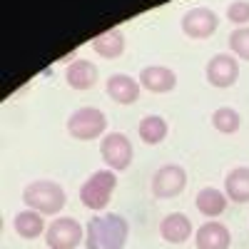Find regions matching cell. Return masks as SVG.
<instances>
[{"instance_id":"6da1fadb","label":"cell","mask_w":249,"mask_h":249,"mask_svg":"<svg viewBox=\"0 0 249 249\" xmlns=\"http://www.w3.org/2000/svg\"><path fill=\"white\" fill-rule=\"evenodd\" d=\"M127 237V219L115 212H100L85 224V249H124Z\"/></svg>"},{"instance_id":"7a4b0ae2","label":"cell","mask_w":249,"mask_h":249,"mask_svg":"<svg viewBox=\"0 0 249 249\" xmlns=\"http://www.w3.org/2000/svg\"><path fill=\"white\" fill-rule=\"evenodd\" d=\"M23 202L28 210H35L40 214H50L55 217L68 202L65 187L55 179H35L23 190Z\"/></svg>"},{"instance_id":"3957f363","label":"cell","mask_w":249,"mask_h":249,"mask_svg":"<svg viewBox=\"0 0 249 249\" xmlns=\"http://www.w3.org/2000/svg\"><path fill=\"white\" fill-rule=\"evenodd\" d=\"M117 190V172L115 170H97L92 172L80 187V202L88 207V210H105L110 204L112 195Z\"/></svg>"},{"instance_id":"277c9868","label":"cell","mask_w":249,"mask_h":249,"mask_svg":"<svg viewBox=\"0 0 249 249\" xmlns=\"http://www.w3.org/2000/svg\"><path fill=\"white\" fill-rule=\"evenodd\" d=\"M68 132L70 137L80 140V142H92L97 137L107 135V115L100 107H80L68 117Z\"/></svg>"},{"instance_id":"5b68a950","label":"cell","mask_w":249,"mask_h":249,"mask_svg":"<svg viewBox=\"0 0 249 249\" xmlns=\"http://www.w3.org/2000/svg\"><path fill=\"white\" fill-rule=\"evenodd\" d=\"M85 242V227L75 217H55L45 230V244L50 249H77Z\"/></svg>"},{"instance_id":"8992f818","label":"cell","mask_w":249,"mask_h":249,"mask_svg":"<svg viewBox=\"0 0 249 249\" xmlns=\"http://www.w3.org/2000/svg\"><path fill=\"white\" fill-rule=\"evenodd\" d=\"M100 152H102V162L107 164V170H115V172H124L135 157L132 142L124 132H107L100 142Z\"/></svg>"},{"instance_id":"52a82bcc","label":"cell","mask_w":249,"mask_h":249,"mask_svg":"<svg viewBox=\"0 0 249 249\" xmlns=\"http://www.w3.org/2000/svg\"><path fill=\"white\" fill-rule=\"evenodd\" d=\"M179 28L187 37H192V40H207V37H212L217 33L219 18L212 8L197 5V8L184 10V15L179 20Z\"/></svg>"},{"instance_id":"ba28073f","label":"cell","mask_w":249,"mask_h":249,"mask_svg":"<svg viewBox=\"0 0 249 249\" xmlns=\"http://www.w3.org/2000/svg\"><path fill=\"white\" fill-rule=\"evenodd\" d=\"M204 75H207V82L212 88L227 90L239 80V60L232 53H217L204 65Z\"/></svg>"},{"instance_id":"9c48e42d","label":"cell","mask_w":249,"mask_h":249,"mask_svg":"<svg viewBox=\"0 0 249 249\" xmlns=\"http://www.w3.org/2000/svg\"><path fill=\"white\" fill-rule=\"evenodd\" d=\"M187 187V170L182 164H162L152 175V195L160 199H172L184 192Z\"/></svg>"},{"instance_id":"30bf717a","label":"cell","mask_w":249,"mask_h":249,"mask_svg":"<svg viewBox=\"0 0 249 249\" xmlns=\"http://www.w3.org/2000/svg\"><path fill=\"white\" fill-rule=\"evenodd\" d=\"M140 85L147 92L167 95L177 88V75L167 65H147V68L140 70Z\"/></svg>"},{"instance_id":"8fae6325","label":"cell","mask_w":249,"mask_h":249,"mask_svg":"<svg viewBox=\"0 0 249 249\" xmlns=\"http://www.w3.org/2000/svg\"><path fill=\"white\" fill-rule=\"evenodd\" d=\"M140 80H135L132 75H124V72H115L107 77L105 82V90L110 95L112 102H117V105H135V102L140 100Z\"/></svg>"},{"instance_id":"7c38bea8","label":"cell","mask_w":249,"mask_h":249,"mask_svg":"<svg viewBox=\"0 0 249 249\" xmlns=\"http://www.w3.org/2000/svg\"><path fill=\"white\" fill-rule=\"evenodd\" d=\"M65 82L72 90H80V92L95 88V82H97V65L92 60H85V57L72 60L70 65L65 68Z\"/></svg>"},{"instance_id":"4fadbf2b","label":"cell","mask_w":249,"mask_h":249,"mask_svg":"<svg viewBox=\"0 0 249 249\" xmlns=\"http://www.w3.org/2000/svg\"><path fill=\"white\" fill-rule=\"evenodd\" d=\"M195 244H197V249H230L232 234H230V230H227L222 222L210 219V222H204L197 230Z\"/></svg>"},{"instance_id":"5bb4252c","label":"cell","mask_w":249,"mask_h":249,"mask_svg":"<svg viewBox=\"0 0 249 249\" xmlns=\"http://www.w3.org/2000/svg\"><path fill=\"white\" fill-rule=\"evenodd\" d=\"M192 230H195L192 219L182 212H172L167 217H162V222H160V234L170 244H184L192 237Z\"/></svg>"},{"instance_id":"9a60e30c","label":"cell","mask_w":249,"mask_h":249,"mask_svg":"<svg viewBox=\"0 0 249 249\" xmlns=\"http://www.w3.org/2000/svg\"><path fill=\"white\" fill-rule=\"evenodd\" d=\"M124 33L120 28H112V30H105L102 35L92 37V43L90 48L100 55V57H105V60H115V57H122L124 55Z\"/></svg>"},{"instance_id":"2e32d148","label":"cell","mask_w":249,"mask_h":249,"mask_svg":"<svg viewBox=\"0 0 249 249\" xmlns=\"http://www.w3.org/2000/svg\"><path fill=\"white\" fill-rule=\"evenodd\" d=\"M227 202H230V197H227L222 190H217V187H204V190H199L197 197H195L197 210L210 219L227 212Z\"/></svg>"},{"instance_id":"e0dca14e","label":"cell","mask_w":249,"mask_h":249,"mask_svg":"<svg viewBox=\"0 0 249 249\" xmlns=\"http://www.w3.org/2000/svg\"><path fill=\"white\" fill-rule=\"evenodd\" d=\"M224 195L237 204L249 202V167H234L224 177Z\"/></svg>"},{"instance_id":"ac0fdd59","label":"cell","mask_w":249,"mask_h":249,"mask_svg":"<svg viewBox=\"0 0 249 249\" xmlns=\"http://www.w3.org/2000/svg\"><path fill=\"white\" fill-rule=\"evenodd\" d=\"M13 227H15L18 237H23V239H37L40 234H45V230H48L43 214L35 212V210L18 212L15 219H13Z\"/></svg>"},{"instance_id":"d6986e66","label":"cell","mask_w":249,"mask_h":249,"mask_svg":"<svg viewBox=\"0 0 249 249\" xmlns=\"http://www.w3.org/2000/svg\"><path fill=\"white\" fill-rule=\"evenodd\" d=\"M167 132H170V124H167V120H164L162 115H147V117H142L140 124H137V135H140V140L144 144L164 142Z\"/></svg>"},{"instance_id":"ffe728a7","label":"cell","mask_w":249,"mask_h":249,"mask_svg":"<svg viewBox=\"0 0 249 249\" xmlns=\"http://www.w3.org/2000/svg\"><path fill=\"white\" fill-rule=\"evenodd\" d=\"M212 127L222 135H234L242 127V115L234 107H219L212 112Z\"/></svg>"},{"instance_id":"44dd1931","label":"cell","mask_w":249,"mask_h":249,"mask_svg":"<svg viewBox=\"0 0 249 249\" xmlns=\"http://www.w3.org/2000/svg\"><path fill=\"white\" fill-rule=\"evenodd\" d=\"M230 50L237 60H247L249 62V25L232 30L230 35Z\"/></svg>"},{"instance_id":"7402d4cb","label":"cell","mask_w":249,"mask_h":249,"mask_svg":"<svg viewBox=\"0 0 249 249\" xmlns=\"http://www.w3.org/2000/svg\"><path fill=\"white\" fill-rule=\"evenodd\" d=\"M227 20L237 28H244L249 23V0H232L227 8Z\"/></svg>"}]
</instances>
